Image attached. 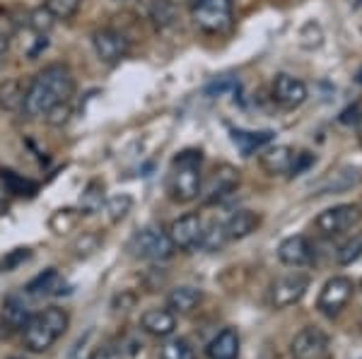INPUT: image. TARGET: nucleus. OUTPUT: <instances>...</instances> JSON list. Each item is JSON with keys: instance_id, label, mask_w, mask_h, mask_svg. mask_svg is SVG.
I'll use <instances>...</instances> for the list:
<instances>
[{"instance_id": "473e14b6", "label": "nucleus", "mask_w": 362, "mask_h": 359, "mask_svg": "<svg viewBox=\"0 0 362 359\" xmlns=\"http://www.w3.org/2000/svg\"><path fill=\"white\" fill-rule=\"evenodd\" d=\"M99 244H102L99 234H95V231H83V234L75 239L73 251H75V256H78V258H85V256H92V253L99 248Z\"/></svg>"}, {"instance_id": "f03ea898", "label": "nucleus", "mask_w": 362, "mask_h": 359, "mask_svg": "<svg viewBox=\"0 0 362 359\" xmlns=\"http://www.w3.org/2000/svg\"><path fill=\"white\" fill-rule=\"evenodd\" d=\"M201 150H184L172 159L167 174V193L174 202H191L201 193Z\"/></svg>"}, {"instance_id": "f8f14e48", "label": "nucleus", "mask_w": 362, "mask_h": 359, "mask_svg": "<svg viewBox=\"0 0 362 359\" xmlns=\"http://www.w3.org/2000/svg\"><path fill=\"white\" fill-rule=\"evenodd\" d=\"M329 352V335L319 328H305L293 340L295 359H321Z\"/></svg>"}, {"instance_id": "c9c22d12", "label": "nucleus", "mask_w": 362, "mask_h": 359, "mask_svg": "<svg viewBox=\"0 0 362 359\" xmlns=\"http://www.w3.org/2000/svg\"><path fill=\"white\" fill-rule=\"evenodd\" d=\"M360 256H362V234H358L353 241L341 246V251H338V263L348 265V263H353V260H358Z\"/></svg>"}, {"instance_id": "79ce46f5", "label": "nucleus", "mask_w": 362, "mask_h": 359, "mask_svg": "<svg viewBox=\"0 0 362 359\" xmlns=\"http://www.w3.org/2000/svg\"><path fill=\"white\" fill-rule=\"evenodd\" d=\"M358 130H360V138H362V116L358 118Z\"/></svg>"}, {"instance_id": "5701e85b", "label": "nucleus", "mask_w": 362, "mask_h": 359, "mask_svg": "<svg viewBox=\"0 0 362 359\" xmlns=\"http://www.w3.org/2000/svg\"><path fill=\"white\" fill-rule=\"evenodd\" d=\"M0 183L8 188L10 195H22V198H25V195L32 198V195H37V190H39L37 181L22 176V174H17L13 169H0Z\"/></svg>"}, {"instance_id": "72a5a7b5", "label": "nucleus", "mask_w": 362, "mask_h": 359, "mask_svg": "<svg viewBox=\"0 0 362 359\" xmlns=\"http://www.w3.org/2000/svg\"><path fill=\"white\" fill-rule=\"evenodd\" d=\"M56 25V17L49 13V10L44 8H37V10H32L29 13V27L34 29L37 34H46V32H51V27Z\"/></svg>"}, {"instance_id": "ddd939ff", "label": "nucleus", "mask_w": 362, "mask_h": 359, "mask_svg": "<svg viewBox=\"0 0 362 359\" xmlns=\"http://www.w3.org/2000/svg\"><path fill=\"white\" fill-rule=\"evenodd\" d=\"M278 258L280 263L290 265V268H302V265H309L314 260V246L309 244L307 236H288L278 246Z\"/></svg>"}, {"instance_id": "423d86ee", "label": "nucleus", "mask_w": 362, "mask_h": 359, "mask_svg": "<svg viewBox=\"0 0 362 359\" xmlns=\"http://www.w3.org/2000/svg\"><path fill=\"white\" fill-rule=\"evenodd\" d=\"M362 219V212L358 205H336L324 210L321 215L314 219V229L321 236H338L343 231L353 229Z\"/></svg>"}, {"instance_id": "393cba45", "label": "nucleus", "mask_w": 362, "mask_h": 359, "mask_svg": "<svg viewBox=\"0 0 362 359\" xmlns=\"http://www.w3.org/2000/svg\"><path fill=\"white\" fill-rule=\"evenodd\" d=\"M148 15L157 29H167L174 25V20H177V8H174L172 0H150Z\"/></svg>"}, {"instance_id": "c756f323", "label": "nucleus", "mask_w": 362, "mask_h": 359, "mask_svg": "<svg viewBox=\"0 0 362 359\" xmlns=\"http://www.w3.org/2000/svg\"><path fill=\"white\" fill-rule=\"evenodd\" d=\"M157 359H196V357H194V347L186 343V340L174 338L160 347Z\"/></svg>"}, {"instance_id": "bb28decb", "label": "nucleus", "mask_w": 362, "mask_h": 359, "mask_svg": "<svg viewBox=\"0 0 362 359\" xmlns=\"http://www.w3.org/2000/svg\"><path fill=\"white\" fill-rule=\"evenodd\" d=\"M80 217H83V212L80 210H73V207H63V210H56L54 215L49 219V227L56 231V234H68V231H73L78 227Z\"/></svg>"}, {"instance_id": "6ab92c4d", "label": "nucleus", "mask_w": 362, "mask_h": 359, "mask_svg": "<svg viewBox=\"0 0 362 359\" xmlns=\"http://www.w3.org/2000/svg\"><path fill=\"white\" fill-rule=\"evenodd\" d=\"M232 142L242 150L244 157L254 154L256 150H261L264 145H268L273 140V133L271 130H242V128H232Z\"/></svg>"}, {"instance_id": "4be33fe9", "label": "nucleus", "mask_w": 362, "mask_h": 359, "mask_svg": "<svg viewBox=\"0 0 362 359\" xmlns=\"http://www.w3.org/2000/svg\"><path fill=\"white\" fill-rule=\"evenodd\" d=\"M203 294L196 287H177L169 292L167 297V309L174 314H191L198 304H201Z\"/></svg>"}, {"instance_id": "39448f33", "label": "nucleus", "mask_w": 362, "mask_h": 359, "mask_svg": "<svg viewBox=\"0 0 362 359\" xmlns=\"http://www.w3.org/2000/svg\"><path fill=\"white\" fill-rule=\"evenodd\" d=\"M128 251L143 260H167L172 258L174 244L167 231H162L160 227H145L133 234Z\"/></svg>"}, {"instance_id": "58836bf2", "label": "nucleus", "mask_w": 362, "mask_h": 359, "mask_svg": "<svg viewBox=\"0 0 362 359\" xmlns=\"http://www.w3.org/2000/svg\"><path fill=\"white\" fill-rule=\"evenodd\" d=\"M10 205H13V195L8 193V188L0 183V217L8 215L10 212Z\"/></svg>"}, {"instance_id": "9b49d317", "label": "nucleus", "mask_w": 362, "mask_h": 359, "mask_svg": "<svg viewBox=\"0 0 362 359\" xmlns=\"http://www.w3.org/2000/svg\"><path fill=\"white\" fill-rule=\"evenodd\" d=\"M273 99L283 109H297L307 102V85L293 75H278L273 80Z\"/></svg>"}, {"instance_id": "cd10ccee", "label": "nucleus", "mask_w": 362, "mask_h": 359, "mask_svg": "<svg viewBox=\"0 0 362 359\" xmlns=\"http://www.w3.org/2000/svg\"><path fill=\"white\" fill-rule=\"evenodd\" d=\"M227 241H230V236H227V231H225V224L213 222L208 229H203L201 246L206 248V251H220V248H223Z\"/></svg>"}, {"instance_id": "49530a36", "label": "nucleus", "mask_w": 362, "mask_h": 359, "mask_svg": "<svg viewBox=\"0 0 362 359\" xmlns=\"http://www.w3.org/2000/svg\"><path fill=\"white\" fill-rule=\"evenodd\" d=\"M0 270H3V263H0Z\"/></svg>"}, {"instance_id": "c85d7f7f", "label": "nucleus", "mask_w": 362, "mask_h": 359, "mask_svg": "<svg viewBox=\"0 0 362 359\" xmlns=\"http://www.w3.org/2000/svg\"><path fill=\"white\" fill-rule=\"evenodd\" d=\"M29 316H32V314H29L27 304L22 302L20 297H8V299H5V318H8L10 326L22 328L27 323Z\"/></svg>"}, {"instance_id": "20e7f679", "label": "nucleus", "mask_w": 362, "mask_h": 359, "mask_svg": "<svg viewBox=\"0 0 362 359\" xmlns=\"http://www.w3.org/2000/svg\"><path fill=\"white\" fill-rule=\"evenodd\" d=\"M232 8L235 0H194L191 15L201 32L223 34L232 25Z\"/></svg>"}, {"instance_id": "a18cd8bd", "label": "nucleus", "mask_w": 362, "mask_h": 359, "mask_svg": "<svg viewBox=\"0 0 362 359\" xmlns=\"http://www.w3.org/2000/svg\"><path fill=\"white\" fill-rule=\"evenodd\" d=\"M0 331H3V321H0Z\"/></svg>"}, {"instance_id": "4c0bfd02", "label": "nucleus", "mask_w": 362, "mask_h": 359, "mask_svg": "<svg viewBox=\"0 0 362 359\" xmlns=\"http://www.w3.org/2000/svg\"><path fill=\"white\" fill-rule=\"evenodd\" d=\"M29 256H32V253H29V248H15V251L3 260V270H13V268H17V265L25 263V260H27Z\"/></svg>"}, {"instance_id": "a211bd4d", "label": "nucleus", "mask_w": 362, "mask_h": 359, "mask_svg": "<svg viewBox=\"0 0 362 359\" xmlns=\"http://www.w3.org/2000/svg\"><path fill=\"white\" fill-rule=\"evenodd\" d=\"M239 186V171L232 169V166H220L215 169V176H213V183L208 188V195H206V202H218L223 200L225 195H230L232 190Z\"/></svg>"}, {"instance_id": "f704fd0d", "label": "nucleus", "mask_w": 362, "mask_h": 359, "mask_svg": "<svg viewBox=\"0 0 362 359\" xmlns=\"http://www.w3.org/2000/svg\"><path fill=\"white\" fill-rule=\"evenodd\" d=\"M73 116V107H70V102H63V104H56L54 109H49V111L44 114V121L49 126H66L68 118Z\"/></svg>"}, {"instance_id": "c03bdc74", "label": "nucleus", "mask_w": 362, "mask_h": 359, "mask_svg": "<svg viewBox=\"0 0 362 359\" xmlns=\"http://www.w3.org/2000/svg\"><path fill=\"white\" fill-rule=\"evenodd\" d=\"M358 83H362V71H360V75H358Z\"/></svg>"}, {"instance_id": "aec40b11", "label": "nucleus", "mask_w": 362, "mask_h": 359, "mask_svg": "<svg viewBox=\"0 0 362 359\" xmlns=\"http://www.w3.org/2000/svg\"><path fill=\"white\" fill-rule=\"evenodd\" d=\"M261 224V217L251 210H237L235 215L225 222V231L230 239H244V236L254 234Z\"/></svg>"}, {"instance_id": "e433bc0d", "label": "nucleus", "mask_w": 362, "mask_h": 359, "mask_svg": "<svg viewBox=\"0 0 362 359\" xmlns=\"http://www.w3.org/2000/svg\"><path fill=\"white\" fill-rule=\"evenodd\" d=\"M13 39H15V25H13V20H8V17H0V56H3L5 51L10 49Z\"/></svg>"}, {"instance_id": "1a4fd4ad", "label": "nucleus", "mask_w": 362, "mask_h": 359, "mask_svg": "<svg viewBox=\"0 0 362 359\" xmlns=\"http://www.w3.org/2000/svg\"><path fill=\"white\" fill-rule=\"evenodd\" d=\"M353 280L350 277H331L329 282L324 285L321 289L319 299H317V309L321 311L324 316H336L341 314V309L350 302V297H353Z\"/></svg>"}, {"instance_id": "6e6552de", "label": "nucleus", "mask_w": 362, "mask_h": 359, "mask_svg": "<svg viewBox=\"0 0 362 359\" xmlns=\"http://www.w3.org/2000/svg\"><path fill=\"white\" fill-rule=\"evenodd\" d=\"M309 287V277L305 273H288L283 277H278L276 282L271 285V306H276V309H288V306H293L300 302L302 297H305Z\"/></svg>"}, {"instance_id": "a878e982", "label": "nucleus", "mask_w": 362, "mask_h": 359, "mask_svg": "<svg viewBox=\"0 0 362 359\" xmlns=\"http://www.w3.org/2000/svg\"><path fill=\"white\" fill-rule=\"evenodd\" d=\"M104 202V183L102 181H90L87 188L80 195V212L83 215H95V212L102 210Z\"/></svg>"}, {"instance_id": "0eeeda50", "label": "nucleus", "mask_w": 362, "mask_h": 359, "mask_svg": "<svg viewBox=\"0 0 362 359\" xmlns=\"http://www.w3.org/2000/svg\"><path fill=\"white\" fill-rule=\"evenodd\" d=\"M92 46H95V54L104 66H116L131 51V42L126 39V34L116 32L112 27L97 29L92 34Z\"/></svg>"}, {"instance_id": "f3484780", "label": "nucleus", "mask_w": 362, "mask_h": 359, "mask_svg": "<svg viewBox=\"0 0 362 359\" xmlns=\"http://www.w3.org/2000/svg\"><path fill=\"white\" fill-rule=\"evenodd\" d=\"M208 359H237L239 357V333L235 328H225L215 335L206 347Z\"/></svg>"}, {"instance_id": "7c9ffc66", "label": "nucleus", "mask_w": 362, "mask_h": 359, "mask_svg": "<svg viewBox=\"0 0 362 359\" xmlns=\"http://www.w3.org/2000/svg\"><path fill=\"white\" fill-rule=\"evenodd\" d=\"M83 0H44V8L49 10L56 20H70L78 15Z\"/></svg>"}, {"instance_id": "2f4dec72", "label": "nucleus", "mask_w": 362, "mask_h": 359, "mask_svg": "<svg viewBox=\"0 0 362 359\" xmlns=\"http://www.w3.org/2000/svg\"><path fill=\"white\" fill-rule=\"evenodd\" d=\"M133 207V198L128 193H121V195H114V198L107 200V215L112 222H121Z\"/></svg>"}, {"instance_id": "37998d69", "label": "nucleus", "mask_w": 362, "mask_h": 359, "mask_svg": "<svg viewBox=\"0 0 362 359\" xmlns=\"http://www.w3.org/2000/svg\"><path fill=\"white\" fill-rule=\"evenodd\" d=\"M8 359H27V357H17V355H13V357H8Z\"/></svg>"}, {"instance_id": "9d476101", "label": "nucleus", "mask_w": 362, "mask_h": 359, "mask_svg": "<svg viewBox=\"0 0 362 359\" xmlns=\"http://www.w3.org/2000/svg\"><path fill=\"white\" fill-rule=\"evenodd\" d=\"M203 219L196 215V212H189V215L179 217L172 222L169 227V239H172L174 248H181V251H194V248L201 246L203 239Z\"/></svg>"}, {"instance_id": "a19ab883", "label": "nucleus", "mask_w": 362, "mask_h": 359, "mask_svg": "<svg viewBox=\"0 0 362 359\" xmlns=\"http://www.w3.org/2000/svg\"><path fill=\"white\" fill-rule=\"evenodd\" d=\"M90 359H116V357H114V350H95L90 355Z\"/></svg>"}, {"instance_id": "412c9836", "label": "nucleus", "mask_w": 362, "mask_h": 359, "mask_svg": "<svg viewBox=\"0 0 362 359\" xmlns=\"http://www.w3.org/2000/svg\"><path fill=\"white\" fill-rule=\"evenodd\" d=\"M25 85L20 83L17 78H8L0 83V109L10 114L22 111L25 107Z\"/></svg>"}, {"instance_id": "f257e3e1", "label": "nucleus", "mask_w": 362, "mask_h": 359, "mask_svg": "<svg viewBox=\"0 0 362 359\" xmlns=\"http://www.w3.org/2000/svg\"><path fill=\"white\" fill-rule=\"evenodd\" d=\"M73 95L75 78L70 68L63 66V63H51V66H46L44 71L34 75V80L29 83L22 111L27 114V118H44L49 109H54L56 104L70 102Z\"/></svg>"}, {"instance_id": "b1692460", "label": "nucleus", "mask_w": 362, "mask_h": 359, "mask_svg": "<svg viewBox=\"0 0 362 359\" xmlns=\"http://www.w3.org/2000/svg\"><path fill=\"white\" fill-rule=\"evenodd\" d=\"M61 287H63V280H61V275H58V270L49 268L29 282L27 292L32 294V297H51V294H61Z\"/></svg>"}, {"instance_id": "ea45409f", "label": "nucleus", "mask_w": 362, "mask_h": 359, "mask_svg": "<svg viewBox=\"0 0 362 359\" xmlns=\"http://www.w3.org/2000/svg\"><path fill=\"white\" fill-rule=\"evenodd\" d=\"M119 304H121V309H124V306H133V304H136V294L124 292V294H121V297H116L114 306H119Z\"/></svg>"}, {"instance_id": "2eb2a0df", "label": "nucleus", "mask_w": 362, "mask_h": 359, "mask_svg": "<svg viewBox=\"0 0 362 359\" xmlns=\"http://www.w3.org/2000/svg\"><path fill=\"white\" fill-rule=\"evenodd\" d=\"M360 181H362V171L360 169H353V166H343V169L331 171V174H326V176L321 178L319 186H317V195L343 193V190L358 186Z\"/></svg>"}, {"instance_id": "dca6fc26", "label": "nucleus", "mask_w": 362, "mask_h": 359, "mask_svg": "<svg viewBox=\"0 0 362 359\" xmlns=\"http://www.w3.org/2000/svg\"><path fill=\"white\" fill-rule=\"evenodd\" d=\"M140 326H143L145 333L155 335V338H167L177 328V316L169 309H150L140 318Z\"/></svg>"}, {"instance_id": "7ed1b4c3", "label": "nucleus", "mask_w": 362, "mask_h": 359, "mask_svg": "<svg viewBox=\"0 0 362 359\" xmlns=\"http://www.w3.org/2000/svg\"><path fill=\"white\" fill-rule=\"evenodd\" d=\"M70 316L58 306L44 309L39 314H32L27 323L22 326V338H25L27 350L32 352H46L51 345L68 331Z\"/></svg>"}, {"instance_id": "4468645a", "label": "nucleus", "mask_w": 362, "mask_h": 359, "mask_svg": "<svg viewBox=\"0 0 362 359\" xmlns=\"http://www.w3.org/2000/svg\"><path fill=\"white\" fill-rule=\"evenodd\" d=\"M295 157L297 152L293 147H288V145H276V147H268L261 152L259 157V164L261 169L266 174H271V176H280V174H293V166H295Z\"/></svg>"}]
</instances>
